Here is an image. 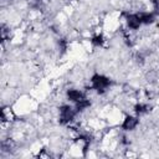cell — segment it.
<instances>
[{
  "mask_svg": "<svg viewBox=\"0 0 159 159\" xmlns=\"http://www.w3.org/2000/svg\"><path fill=\"white\" fill-rule=\"evenodd\" d=\"M58 47H60L61 52L63 53V52L67 50V41H66L65 39H61V40H58Z\"/></svg>",
  "mask_w": 159,
  "mask_h": 159,
  "instance_id": "8fae6325",
  "label": "cell"
},
{
  "mask_svg": "<svg viewBox=\"0 0 159 159\" xmlns=\"http://www.w3.org/2000/svg\"><path fill=\"white\" fill-rule=\"evenodd\" d=\"M149 111V107H148V104H145V103H137L135 106H134V112L137 113V114H144V113H147Z\"/></svg>",
  "mask_w": 159,
  "mask_h": 159,
  "instance_id": "30bf717a",
  "label": "cell"
},
{
  "mask_svg": "<svg viewBox=\"0 0 159 159\" xmlns=\"http://www.w3.org/2000/svg\"><path fill=\"white\" fill-rule=\"evenodd\" d=\"M124 17H125V22H127V26L132 30H138L140 26H142V22L139 20V16L138 14H129V12H124L123 14Z\"/></svg>",
  "mask_w": 159,
  "mask_h": 159,
  "instance_id": "3957f363",
  "label": "cell"
},
{
  "mask_svg": "<svg viewBox=\"0 0 159 159\" xmlns=\"http://www.w3.org/2000/svg\"><path fill=\"white\" fill-rule=\"evenodd\" d=\"M67 98L71 101V102H73V103H76V102H78V101H81V99H83V98H86V96H84V93L82 92V91H78V89H67Z\"/></svg>",
  "mask_w": 159,
  "mask_h": 159,
  "instance_id": "8992f818",
  "label": "cell"
},
{
  "mask_svg": "<svg viewBox=\"0 0 159 159\" xmlns=\"http://www.w3.org/2000/svg\"><path fill=\"white\" fill-rule=\"evenodd\" d=\"M103 42H104V37H103V35H102V34L94 35V36L91 39V43H92L94 47H99V46H102V45H103Z\"/></svg>",
  "mask_w": 159,
  "mask_h": 159,
  "instance_id": "9c48e42d",
  "label": "cell"
},
{
  "mask_svg": "<svg viewBox=\"0 0 159 159\" xmlns=\"http://www.w3.org/2000/svg\"><path fill=\"white\" fill-rule=\"evenodd\" d=\"M10 118H15V116L12 114L11 108L10 107H2V109H1V119L4 122H10V120H12Z\"/></svg>",
  "mask_w": 159,
  "mask_h": 159,
  "instance_id": "ba28073f",
  "label": "cell"
},
{
  "mask_svg": "<svg viewBox=\"0 0 159 159\" xmlns=\"http://www.w3.org/2000/svg\"><path fill=\"white\" fill-rule=\"evenodd\" d=\"M88 107H91V101L87 99V98H83V99H81V101H78V102L75 103V109H76L77 113L78 112H83Z\"/></svg>",
  "mask_w": 159,
  "mask_h": 159,
  "instance_id": "52a82bcc",
  "label": "cell"
},
{
  "mask_svg": "<svg viewBox=\"0 0 159 159\" xmlns=\"http://www.w3.org/2000/svg\"><path fill=\"white\" fill-rule=\"evenodd\" d=\"M139 16V20L142 22V25H149L153 24L155 21V14L154 12H149V11H140L137 12Z\"/></svg>",
  "mask_w": 159,
  "mask_h": 159,
  "instance_id": "5b68a950",
  "label": "cell"
},
{
  "mask_svg": "<svg viewBox=\"0 0 159 159\" xmlns=\"http://www.w3.org/2000/svg\"><path fill=\"white\" fill-rule=\"evenodd\" d=\"M58 112H60V116H58V122L63 125L71 123L73 119H75V116L77 114L76 109L72 108L71 106L68 104H62L60 108H58Z\"/></svg>",
  "mask_w": 159,
  "mask_h": 159,
  "instance_id": "7a4b0ae2",
  "label": "cell"
},
{
  "mask_svg": "<svg viewBox=\"0 0 159 159\" xmlns=\"http://www.w3.org/2000/svg\"><path fill=\"white\" fill-rule=\"evenodd\" d=\"M138 123H139L138 117L127 116V117L123 119V122H122V124H120V128H122L123 130H133V129L138 125Z\"/></svg>",
  "mask_w": 159,
  "mask_h": 159,
  "instance_id": "277c9868",
  "label": "cell"
},
{
  "mask_svg": "<svg viewBox=\"0 0 159 159\" xmlns=\"http://www.w3.org/2000/svg\"><path fill=\"white\" fill-rule=\"evenodd\" d=\"M111 84H112V81L107 76H104V75L94 73L91 77V87L98 94H103L107 91V88H109Z\"/></svg>",
  "mask_w": 159,
  "mask_h": 159,
  "instance_id": "6da1fadb",
  "label": "cell"
}]
</instances>
